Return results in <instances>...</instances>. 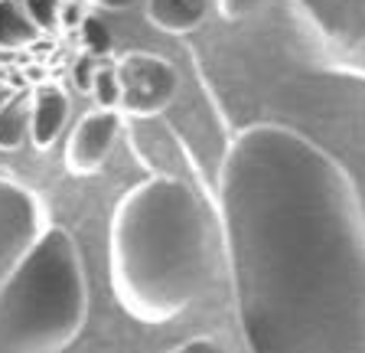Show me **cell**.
Returning <instances> with one entry per match:
<instances>
[{
	"instance_id": "obj_1",
	"label": "cell",
	"mask_w": 365,
	"mask_h": 353,
	"mask_svg": "<svg viewBox=\"0 0 365 353\" xmlns=\"http://www.w3.org/2000/svg\"><path fill=\"white\" fill-rule=\"evenodd\" d=\"M232 301L248 353H365V207L329 151L277 121L219 167Z\"/></svg>"
},
{
	"instance_id": "obj_2",
	"label": "cell",
	"mask_w": 365,
	"mask_h": 353,
	"mask_svg": "<svg viewBox=\"0 0 365 353\" xmlns=\"http://www.w3.org/2000/svg\"><path fill=\"white\" fill-rule=\"evenodd\" d=\"M111 292L124 314L167 324L212 278L209 226L196 193L176 176H147L114 203L108 229Z\"/></svg>"
},
{
	"instance_id": "obj_3",
	"label": "cell",
	"mask_w": 365,
	"mask_h": 353,
	"mask_svg": "<svg viewBox=\"0 0 365 353\" xmlns=\"http://www.w3.org/2000/svg\"><path fill=\"white\" fill-rule=\"evenodd\" d=\"M88 317V282L76 239L46 226L0 288V353H62Z\"/></svg>"
},
{
	"instance_id": "obj_4",
	"label": "cell",
	"mask_w": 365,
	"mask_h": 353,
	"mask_svg": "<svg viewBox=\"0 0 365 353\" xmlns=\"http://www.w3.org/2000/svg\"><path fill=\"white\" fill-rule=\"evenodd\" d=\"M118 72V111L130 118H153L167 111L176 99L180 76L170 59L157 53H124L114 62Z\"/></svg>"
},
{
	"instance_id": "obj_5",
	"label": "cell",
	"mask_w": 365,
	"mask_h": 353,
	"mask_svg": "<svg viewBox=\"0 0 365 353\" xmlns=\"http://www.w3.org/2000/svg\"><path fill=\"white\" fill-rule=\"evenodd\" d=\"M49 226L43 200L26 184L0 174V288L14 275L23 255Z\"/></svg>"
},
{
	"instance_id": "obj_6",
	"label": "cell",
	"mask_w": 365,
	"mask_h": 353,
	"mask_svg": "<svg viewBox=\"0 0 365 353\" xmlns=\"http://www.w3.org/2000/svg\"><path fill=\"white\" fill-rule=\"evenodd\" d=\"M121 134V111L95 108L78 118L66 141V170L72 176H91L105 167L114 141Z\"/></svg>"
},
{
	"instance_id": "obj_7",
	"label": "cell",
	"mask_w": 365,
	"mask_h": 353,
	"mask_svg": "<svg viewBox=\"0 0 365 353\" xmlns=\"http://www.w3.org/2000/svg\"><path fill=\"white\" fill-rule=\"evenodd\" d=\"M68 118V95L62 85L43 82L30 92V134L36 151H49L59 141Z\"/></svg>"
},
{
	"instance_id": "obj_8",
	"label": "cell",
	"mask_w": 365,
	"mask_h": 353,
	"mask_svg": "<svg viewBox=\"0 0 365 353\" xmlns=\"http://www.w3.org/2000/svg\"><path fill=\"white\" fill-rule=\"evenodd\" d=\"M212 0H147V20L157 30L182 36L202 26Z\"/></svg>"
},
{
	"instance_id": "obj_9",
	"label": "cell",
	"mask_w": 365,
	"mask_h": 353,
	"mask_svg": "<svg viewBox=\"0 0 365 353\" xmlns=\"http://www.w3.org/2000/svg\"><path fill=\"white\" fill-rule=\"evenodd\" d=\"M30 134V95H7L0 101V151H16Z\"/></svg>"
},
{
	"instance_id": "obj_10",
	"label": "cell",
	"mask_w": 365,
	"mask_h": 353,
	"mask_svg": "<svg viewBox=\"0 0 365 353\" xmlns=\"http://www.w3.org/2000/svg\"><path fill=\"white\" fill-rule=\"evenodd\" d=\"M39 30L30 24L16 0H0V46L4 49H23L36 43Z\"/></svg>"
},
{
	"instance_id": "obj_11",
	"label": "cell",
	"mask_w": 365,
	"mask_h": 353,
	"mask_svg": "<svg viewBox=\"0 0 365 353\" xmlns=\"http://www.w3.org/2000/svg\"><path fill=\"white\" fill-rule=\"evenodd\" d=\"M88 95L98 101V108L118 111V72H114V62H108V66H98V69H95V79H91Z\"/></svg>"
},
{
	"instance_id": "obj_12",
	"label": "cell",
	"mask_w": 365,
	"mask_h": 353,
	"mask_svg": "<svg viewBox=\"0 0 365 353\" xmlns=\"http://www.w3.org/2000/svg\"><path fill=\"white\" fill-rule=\"evenodd\" d=\"M78 36H82L85 53H91L95 59H98V56H108V53H111V46H114L108 26L101 24L98 16H88V14H85L82 24H78Z\"/></svg>"
},
{
	"instance_id": "obj_13",
	"label": "cell",
	"mask_w": 365,
	"mask_h": 353,
	"mask_svg": "<svg viewBox=\"0 0 365 353\" xmlns=\"http://www.w3.org/2000/svg\"><path fill=\"white\" fill-rule=\"evenodd\" d=\"M59 7L62 0H23V14L30 16V24L39 33L59 30Z\"/></svg>"
},
{
	"instance_id": "obj_14",
	"label": "cell",
	"mask_w": 365,
	"mask_h": 353,
	"mask_svg": "<svg viewBox=\"0 0 365 353\" xmlns=\"http://www.w3.org/2000/svg\"><path fill=\"white\" fill-rule=\"evenodd\" d=\"M95 69H98V59H95L91 53H82L76 62H72V82H76L78 92H88V89H91Z\"/></svg>"
},
{
	"instance_id": "obj_15",
	"label": "cell",
	"mask_w": 365,
	"mask_h": 353,
	"mask_svg": "<svg viewBox=\"0 0 365 353\" xmlns=\"http://www.w3.org/2000/svg\"><path fill=\"white\" fill-rule=\"evenodd\" d=\"M264 0H215V7H219V16L222 20H245L248 14H255V10L261 7Z\"/></svg>"
},
{
	"instance_id": "obj_16",
	"label": "cell",
	"mask_w": 365,
	"mask_h": 353,
	"mask_svg": "<svg viewBox=\"0 0 365 353\" xmlns=\"http://www.w3.org/2000/svg\"><path fill=\"white\" fill-rule=\"evenodd\" d=\"M82 16H85V10L78 7L76 0H66L59 7V26L62 30H76V26L82 24Z\"/></svg>"
},
{
	"instance_id": "obj_17",
	"label": "cell",
	"mask_w": 365,
	"mask_h": 353,
	"mask_svg": "<svg viewBox=\"0 0 365 353\" xmlns=\"http://www.w3.org/2000/svg\"><path fill=\"white\" fill-rule=\"evenodd\" d=\"M91 7H101V10H130L137 7L140 0H88Z\"/></svg>"
},
{
	"instance_id": "obj_18",
	"label": "cell",
	"mask_w": 365,
	"mask_h": 353,
	"mask_svg": "<svg viewBox=\"0 0 365 353\" xmlns=\"http://www.w3.org/2000/svg\"><path fill=\"white\" fill-rule=\"evenodd\" d=\"M180 353H219V350H215L212 340H192V344H186Z\"/></svg>"
}]
</instances>
